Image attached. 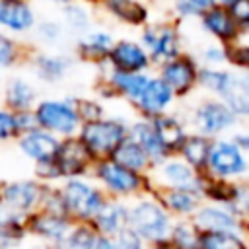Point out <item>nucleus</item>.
Listing matches in <instances>:
<instances>
[{"label":"nucleus","instance_id":"nucleus-1","mask_svg":"<svg viewBox=\"0 0 249 249\" xmlns=\"http://www.w3.org/2000/svg\"><path fill=\"white\" fill-rule=\"evenodd\" d=\"M91 177L111 198L132 200L138 195L154 191V181L150 173H138L134 169H128L113 158L97 160L91 169Z\"/></svg>","mask_w":249,"mask_h":249},{"label":"nucleus","instance_id":"nucleus-2","mask_svg":"<svg viewBox=\"0 0 249 249\" xmlns=\"http://www.w3.org/2000/svg\"><path fill=\"white\" fill-rule=\"evenodd\" d=\"M173 224L175 218L154 193H144L128 200V228H132L148 245L167 239Z\"/></svg>","mask_w":249,"mask_h":249},{"label":"nucleus","instance_id":"nucleus-3","mask_svg":"<svg viewBox=\"0 0 249 249\" xmlns=\"http://www.w3.org/2000/svg\"><path fill=\"white\" fill-rule=\"evenodd\" d=\"M130 119L123 113H107L105 117L89 123H82L78 138L88 146L95 160L111 158L119 144L128 138Z\"/></svg>","mask_w":249,"mask_h":249},{"label":"nucleus","instance_id":"nucleus-4","mask_svg":"<svg viewBox=\"0 0 249 249\" xmlns=\"http://www.w3.org/2000/svg\"><path fill=\"white\" fill-rule=\"evenodd\" d=\"M191 130L200 132L210 138H220L231 134L239 126V117L216 95H202L198 97L189 113L185 115Z\"/></svg>","mask_w":249,"mask_h":249},{"label":"nucleus","instance_id":"nucleus-5","mask_svg":"<svg viewBox=\"0 0 249 249\" xmlns=\"http://www.w3.org/2000/svg\"><path fill=\"white\" fill-rule=\"evenodd\" d=\"M58 185L64 196L66 214L74 222H91L105 204V200L109 198L107 193L97 185V181L91 175L64 179Z\"/></svg>","mask_w":249,"mask_h":249},{"label":"nucleus","instance_id":"nucleus-6","mask_svg":"<svg viewBox=\"0 0 249 249\" xmlns=\"http://www.w3.org/2000/svg\"><path fill=\"white\" fill-rule=\"evenodd\" d=\"M138 39L150 53L154 66H160L161 62L187 51L181 23L171 16L165 19H152L138 31Z\"/></svg>","mask_w":249,"mask_h":249},{"label":"nucleus","instance_id":"nucleus-7","mask_svg":"<svg viewBox=\"0 0 249 249\" xmlns=\"http://www.w3.org/2000/svg\"><path fill=\"white\" fill-rule=\"evenodd\" d=\"M33 113H35L37 124L41 128L53 132L60 140L76 136L80 126H82V119H80V115L76 111L72 95H66V97H54V95L41 97L37 101V105L33 107Z\"/></svg>","mask_w":249,"mask_h":249},{"label":"nucleus","instance_id":"nucleus-8","mask_svg":"<svg viewBox=\"0 0 249 249\" xmlns=\"http://www.w3.org/2000/svg\"><path fill=\"white\" fill-rule=\"evenodd\" d=\"M206 173L222 181L249 179V156L239 148L231 134L214 138Z\"/></svg>","mask_w":249,"mask_h":249},{"label":"nucleus","instance_id":"nucleus-9","mask_svg":"<svg viewBox=\"0 0 249 249\" xmlns=\"http://www.w3.org/2000/svg\"><path fill=\"white\" fill-rule=\"evenodd\" d=\"M76 64L78 58L74 56V53L35 47L25 62V68H29V74L35 78L37 84L58 86L72 74Z\"/></svg>","mask_w":249,"mask_h":249},{"label":"nucleus","instance_id":"nucleus-10","mask_svg":"<svg viewBox=\"0 0 249 249\" xmlns=\"http://www.w3.org/2000/svg\"><path fill=\"white\" fill-rule=\"evenodd\" d=\"M202 64L196 54L191 51H183L181 54L161 62L154 68V72L163 78V82L173 89L177 99H189L198 91V74Z\"/></svg>","mask_w":249,"mask_h":249},{"label":"nucleus","instance_id":"nucleus-11","mask_svg":"<svg viewBox=\"0 0 249 249\" xmlns=\"http://www.w3.org/2000/svg\"><path fill=\"white\" fill-rule=\"evenodd\" d=\"M43 191H45V183H41L37 177L0 181V198L8 208V212L25 218L41 206Z\"/></svg>","mask_w":249,"mask_h":249},{"label":"nucleus","instance_id":"nucleus-12","mask_svg":"<svg viewBox=\"0 0 249 249\" xmlns=\"http://www.w3.org/2000/svg\"><path fill=\"white\" fill-rule=\"evenodd\" d=\"M25 224H27L29 237L35 239L41 247H60L74 220L68 214L37 208L25 218Z\"/></svg>","mask_w":249,"mask_h":249},{"label":"nucleus","instance_id":"nucleus-13","mask_svg":"<svg viewBox=\"0 0 249 249\" xmlns=\"http://www.w3.org/2000/svg\"><path fill=\"white\" fill-rule=\"evenodd\" d=\"M202 173L189 165L179 154H171L152 167L150 177L154 181V189H191L198 193Z\"/></svg>","mask_w":249,"mask_h":249},{"label":"nucleus","instance_id":"nucleus-14","mask_svg":"<svg viewBox=\"0 0 249 249\" xmlns=\"http://www.w3.org/2000/svg\"><path fill=\"white\" fill-rule=\"evenodd\" d=\"M103 66L117 72H154L156 68L138 37H117Z\"/></svg>","mask_w":249,"mask_h":249},{"label":"nucleus","instance_id":"nucleus-15","mask_svg":"<svg viewBox=\"0 0 249 249\" xmlns=\"http://www.w3.org/2000/svg\"><path fill=\"white\" fill-rule=\"evenodd\" d=\"M95 161L97 160L88 150V146L78 138V134L62 138L54 154V163L60 171L62 181L72 177H89Z\"/></svg>","mask_w":249,"mask_h":249},{"label":"nucleus","instance_id":"nucleus-16","mask_svg":"<svg viewBox=\"0 0 249 249\" xmlns=\"http://www.w3.org/2000/svg\"><path fill=\"white\" fill-rule=\"evenodd\" d=\"M177 101H179L177 95L163 82V78H160L156 72H152L150 78H148V84L144 86V89L138 95V99L130 105V109L138 117L154 119L158 115H163V113L173 111L175 105H177Z\"/></svg>","mask_w":249,"mask_h":249},{"label":"nucleus","instance_id":"nucleus-17","mask_svg":"<svg viewBox=\"0 0 249 249\" xmlns=\"http://www.w3.org/2000/svg\"><path fill=\"white\" fill-rule=\"evenodd\" d=\"M115 33L107 27L93 25L84 35L72 39V53L78 58V62L89 64V66H103L109 58V53L115 45Z\"/></svg>","mask_w":249,"mask_h":249},{"label":"nucleus","instance_id":"nucleus-18","mask_svg":"<svg viewBox=\"0 0 249 249\" xmlns=\"http://www.w3.org/2000/svg\"><path fill=\"white\" fill-rule=\"evenodd\" d=\"M198 29L212 41H218L226 47H231L233 43L241 41L245 35L239 29L237 21L233 19V16L230 14V10L224 4H214L212 8H208L198 19Z\"/></svg>","mask_w":249,"mask_h":249},{"label":"nucleus","instance_id":"nucleus-19","mask_svg":"<svg viewBox=\"0 0 249 249\" xmlns=\"http://www.w3.org/2000/svg\"><path fill=\"white\" fill-rule=\"evenodd\" d=\"M97 10L113 23L140 31L152 18V6L146 0H101Z\"/></svg>","mask_w":249,"mask_h":249},{"label":"nucleus","instance_id":"nucleus-20","mask_svg":"<svg viewBox=\"0 0 249 249\" xmlns=\"http://www.w3.org/2000/svg\"><path fill=\"white\" fill-rule=\"evenodd\" d=\"M39 21L31 0H0V29L23 39L33 35Z\"/></svg>","mask_w":249,"mask_h":249},{"label":"nucleus","instance_id":"nucleus-21","mask_svg":"<svg viewBox=\"0 0 249 249\" xmlns=\"http://www.w3.org/2000/svg\"><path fill=\"white\" fill-rule=\"evenodd\" d=\"M39 99H41V91L33 76L29 78L25 74H12L2 86L0 103L14 113L31 111Z\"/></svg>","mask_w":249,"mask_h":249},{"label":"nucleus","instance_id":"nucleus-22","mask_svg":"<svg viewBox=\"0 0 249 249\" xmlns=\"http://www.w3.org/2000/svg\"><path fill=\"white\" fill-rule=\"evenodd\" d=\"M195 226L200 231H243V220L228 206L202 200L193 216Z\"/></svg>","mask_w":249,"mask_h":249},{"label":"nucleus","instance_id":"nucleus-23","mask_svg":"<svg viewBox=\"0 0 249 249\" xmlns=\"http://www.w3.org/2000/svg\"><path fill=\"white\" fill-rule=\"evenodd\" d=\"M58 144H60V138L41 126H35L33 130L19 134L16 140L18 152L31 163L53 160L58 150Z\"/></svg>","mask_w":249,"mask_h":249},{"label":"nucleus","instance_id":"nucleus-24","mask_svg":"<svg viewBox=\"0 0 249 249\" xmlns=\"http://www.w3.org/2000/svg\"><path fill=\"white\" fill-rule=\"evenodd\" d=\"M218 97L239 117V121H247L249 119V72L230 66L226 84Z\"/></svg>","mask_w":249,"mask_h":249},{"label":"nucleus","instance_id":"nucleus-25","mask_svg":"<svg viewBox=\"0 0 249 249\" xmlns=\"http://www.w3.org/2000/svg\"><path fill=\"white\" fill-rule=\"evenodd\" d=\"M152 124L161 140V144L165 146L167 154H177L181 144L185 142L187 134L191 132V126L187 123V117L185 115H179L175 111H169V113H163V115H158L152 119Z\"/></svg>","mask_w":249,"mask_h":249},{"label":"nucleus","instance_id":"nucleus-26","mask_svg":"<svg viewBox=\"0 0 249 249\" xmlns=\"http://www.w3.org/2000/svg\"><path fill=\"white\" fill-rule=\"evenodd\" d=\"M152 193L160 198V202L175 220L193 218L202 204V196L191 189H154Z\"/></svg>","mask_w":249,"mask_h":249},{"label":"nucleus","instance_id":"nucleus-27","mask_svg":"<svg viewBox=\"0 0 249 249\" xmlns=\"http://www.w3.org/2000/svg\"><path fill=\"white\" fill-rule=\"evenodd\" d=\"M99 235H117L128 228V200L107 198L101 210L91 220Z\"/></svg>","mask_w":249,"mask_h":249},{"label":"nucleus","instance_id":"nucleus-28","mask_svg":"<svg viewBox=\"0 0 249 249\" xmlns=\"http://www.w3.org/2000/svg\"><path fill=\"white\" fill-rule=\"evenodd\" d=\"M130 138H134L142 148L144 152L148 154V158L152 160V165H158L161 163L169 154L165 150V146L161 144L154 124H152V119H146V117H138L134 115L130 119V132H128Z\"/></svg>","mask_w":249,"mask_h":249},{"label":"nucleus","instance_id":"nucleus-29","mask_svg":"<svg viewBox=\"0 0 249 249\" xmlns=\"http://www.w3.org/2000/svg\"><path fill=\"white\" fill-rule=\"evenodd\" d=\"M97 8L82 2V0H72L70 4L62 6L58 10V18L62 19L68 37L76 39L80 35H84L86 31H89L95 25V12Z\"/></svg>","mask_w":249,"mask_h":249},{"label":"nucleus","instance_id":"nucleus-30","mask_svg":"<svg viewBox=\"0 0 249 249\" xmlns=\"http://www.w3.org/2000/svg\"><path fill=\"white\" fill-rule=\"evenodd\" d=\"M35 45L27 39H18L0 29V74L25 66Z\"/></svg>","mask_w":249,"mask_h":249},{"label":"nucleus","instance_id":"nucleus-31","mask_svg":"<svg viewBox=\"0 0 249 249\" xmlns=\"http://www.w3.org/2000/svg\"><path fill=\"white\" fill-rule=\"evenodd\" d=\"M212 144H214V138L191 130V132L187 134L185 142L181 144V148H179L177 154H179L189 165H193L196 171L202 173V171H206L208 158H210V152H212Z\"/></svg>","mask_w":249,"mask_h":249},{"label":"nucleus","instance_id":"nucleus-32","mask_svg":"<svg viewBox=\"0 0 249 249\" xmlns=\"http://www.w3.org/2000/svg\"><path fill=\"white\" fill-rule=\"evenodd\" d=\"M115 161H119V163H123L124 167H128V169H134V171H138V173H150L152 171V160L148 158V154L144 152V148L134 140V138H124L121 144H119V148L113 152V156H111Z\"/></svg>","mask_w":249,"mask_h":249},{"label":"nucleus","instance_id":"nucleus-33","mask_svg":"<svg viewBox=\"0 0 249 249\" xmlns=\"http://www.w3.org/2000/svg\"><path fill=\"white\" fill-rule=\"evenodd\" d=\"M33 45L43 49H58L68 37L66 27L60 18H39L33 31Z\"/></svg>","mask_w":249,"mask_h":249},{"label":"nucleus","instance_id":"nucleus-34","mask_svg":"<svg viewBox=\"0 0 249 249\" xmlns=\"http://www.w3.org/2000/svg\"><path fill=\"white\" fill-rule=\"evenodd\" d=\"M25 216L12 214L0 224V249H19L29 241Z\"/></svg>","mask_w":249,"mask_h":249},{"label":"nucleus","instance_id":"nucleus-35","mask_svg":"<svg viewBox=\"0 0 249 249\" xmlns=\"http://www.w3.org/2000/svg\"><path fill=\"white\" fill-rule=\"evenodd\" d=\"M198 249H249L243 231H200Z\"/></svg>","mask_w":249,"mask_h":249},{"label":"nucleus","instance_id":"nucleus-36","mask_svg":"<svg viewBox=\"0 0 249 249\" xmlns=\"http://www.w3.org/2000/svg\"><path fill=\"white\" fill-rule=\"evenodd\" d=\"M99 237L91 222H74L58 249H95Z\"/></svg>","mask_w":249,"mask_h":249},{"label":"nucleus","instance_id":"nucleus-37","mask_svg":"<svg viewBox=\"0 0 249 249\" xmlns=\"http://www.w3.org/2000/svg\"><path fill=\"white\" fill-rule=\"evenodd\" d=\"M198 239H200V230L195 226L193 218L175 220L169 233V241L177 249H198Z\"/></svg>","mask_w":249,"mask_h":249},{"label":"nucleus","instance_id":"nucleus-38","mask_svg":"<svg viewBox=\"0 0 249 249\" xmlns=\"http://www.w3.org/2000/svg\"><path fill=\"white\" fill-rule=\"evenodd\" d=\"M218 4L216 0H173L169 16L177 19L179 23L185 21H196L208 8Z\"/></svg>","mask_w":249,"mask_h":249},{"label":"nucleus","instance_id":"nucleus-39","mask_svg":"<svg viewBox=\"0 0 249 249\" xmlns=\"http://www.w3.org/2000/svg\"><path fill=\"white\" fill-rule=\"evenodd\" d=\"M95 249H150V245L132 228H126L117 235H101Z\"/></svg>","mask_w":249,"mask_h":249},{"label":"nucleus","instance_id":"nucleus-40","mask_svg":"<svg viewBox=\"0 0 249 249\" xmlns=\"http://www.w3.org/2000/svg\"><path fill=\"white\" fill-rule=\"evenodd\" d=\"M230 66H202L198 74V91L204 95H220Z\"/></svg>","mask_w":249,"mask_h":249},{"label":"nucleus","instance_id":"nucleus-41","mask_svg":"<svg viewBox=\"0 0 249 249\" xmlns=\"http://www.w3.org/2000/svg\"><path fill=\"white\" fill-rule=\"evenodd\" d=\"M72 97H74V105H76V111L82 123L97 121L109 113L107 103L97 95H72Z\"/></svg>","mask_w":249,"mask_h":249},{"label":"nucleus","instance_id":"nucleus-42","mask_svg":"<svg viewBox=\"0 0 249 249\" xmlns=\"http://www.w3.org/2000/svg\"><path fill=\"white\" fill-rule=\"evenodd\" d=\"M195 54L202 66H228V47L218 41L208 39Z\"/></svg>","mask_w":249,"mask_h":249},{"label":"nucleus","instance_id":"nucleus-43","mask_svg":"<svg viewBox=\"0 0 249 249\" xmlns=\"http://www.w3.org/2000/svg\"><path fill=\"white\" fill-rule=\"evenodd\" d=\"M233 214H237L241 220L249 218V179L245 181H233L230 200L226 204Z\"/></svg>","mask_w":249,"mask_h":249},{"label":"nucleus","instance_id":"nucleus-44","mask_svg":"<svg viewBox=\"0 0 249 249\" xmlns=\"http://www.w3.org/2000/svg\"><path fill=\"white\" fill-rule=\"evenodd\" d=\"M18 136H19V130L16 124V113L0 103V144L16 142Z\"/></svg>","mask_w":249,"mask_h":249},{"label":"nucleus","instance_id":"nucleus-45","mask_svg":"<svg viewBox=\"0 0 249 249\" xmlns=\"http://www.w3.org/2000/svg\"><path fill=\"white\" fill-rule=\"evenodd\" d=\"M228 66L249 72V41L245 37L228 47Z\"/></svg>","mask_w":249,"mask_h":249},{"label":"nucleus","instance_id":"nucleus-46","mask_svg":"<svg viewBox=\"0 0 249 249\" xmlns=\"http://www.w3.org/2000/svg\"><path fill=\"white\" fill-rule=\"evenodd\" d=\"M39 208H45V210H51V212L66 214V204H64V196H62L60 185H45L43 200H41V206H39Z\"/></svg>","mask_w":249,"mask_h":249},{"label":"nucleus","instance_id":"nucleus-47","mask_svg":"<svg viewBox=\"0 0 249 249\" xmlns=\"http://www.w3.org/2000/svg\"><path fill=\"white\" fill-rule=\"evenodd\" d=\"M224 6L230 10V14L237 21L239 29L247 37L249 35V0H228Z\"/></svg>","mask_w":249,"mask_h":249},{"label":"nucleus","instance_id":"nucleus-48","mask_svg":"<svg viewBox=\"0 0 249 249\" xmlns=\"http://www.w3.org/2000/svg\"><path fill=\"white\" fill-rule=\"evenodd\" d=\"M16 124H18L19 134H23V132L33 130L35 126H39L33 109H31V111H19V113H16Z\"/></svg>","mask_w":249,"mask_h":249},{"label":"nucleus","instance_id":"nucleus-49","mask_svg":"<svg viewBox=\"0 0 249 249\" xmlns=\"http://www.w3.org/2000/svg\"><path fill=\"white\" fill-rule=\"evenodd\" d=\"M231 138L239 144V148L249 156V130H245V128H235L233 132H231Z\"/></svg>","mask_w":249,"mask_h":249},{"label":"nucleus","instance_id":"nucleus-50","mask_svg":"<svg viewBox=\"0 0 249 249\" xmlns=\"http://www.w3.org/2000/svg\"><path fill=\"white\" fill-rule=\"evenodd\" d=\"M150 249H177L171 241H169V237L167 239H163V241H160V243H154V245H150Z\"/></svg>","mask_w":249,"mask_h":249},{"label":"nucleus","instance_id":"nucleus-51","mask_svg":"<svg viewBox=\"0 0 249 249\" xmlns=\"http://www.w3.org/2000/svg\"><path fill=\"white\" fill-rule=\"evenodd\" d=\"M45 4H49V6H54V8H62V6H66V4H70L72 0H43Z\"/></svg>","mask_w":249,"mask_h":249},{"label":"nucleus","instance_id":"nucleus-52","mask_svg":"<svg viewBox=\"0 0 249 249\" xmlns=\"http://www.w3.org/2000/svg\"><path fill=\"white\" fill-rule=\"evenodd\" d=\"M8 216H10V212H8V208L4 206V202H2V198H0V224H2Z\"/></svg>","mask_w":249,"mask_h":249},{"label":"nucleus","instance_id":"nucleus-53","mask_svg":"<svg viewBox=\"0 0 249 249\" xmlns=\"http://www.w3.org/2000/svg\"><path fill=\"white\" fill-rule=\"evenodd\" d=\"M82 2H86V4H89V6H93V8H97V6L101 4V0H82Z\"/></svg>","mask_w":249,"mask_h":249},{"label":"nucleus","instance_id":"nucleus-54","mask_svg":"<svg viewBox=\"0 0 249 249\" xmlns=\"http://www.w3.org/2000/svg\"><path fill=\"white\" fill-rule=\"evenodd\" d=\"M19 249H41V247H39V245H27V243H25V245H21Z\"/></svg>","mask_w":249,"mask_h":249},{"label":"nucleus","instance_id":"nucleus-55","mask_svg":"<svg viewBox=\"0 0 249 249\" xmlns=\"http://www.w3.org/2000/svg\"><path fill=\"white\" fill-rule=\"evenodd\" d=\"M216 2H218V4H226L228 0H216Z\"/></svg>","mask_w":249,"mask_h":249},{"label":"nucleus","instance_id":"nucleus-56","mask_svg":"<svg viewBox=\"0 0 249 249\" xmlns=\"http://www.w3.org/2000/svg\"><path fill=\"white\" fill-rule=\"evenodd\" d=\"M41 249H58V247H41Z\"/></svg>","mask_w":249,"mask_h":249},{"label":"nucleus","instance_id":"nucleus-57","mask_svg":"<svg viewBox=\"0 0 249 249\" xmlns=\"http://www.w3.org/2000/svg\"><path fill=\"white\" fill-rule=\"evenodd\" d=\"M0 181H2V179H0Z\"/></svg>","mask_w":249,"mask_h":249}]
</instances>
